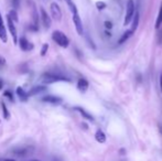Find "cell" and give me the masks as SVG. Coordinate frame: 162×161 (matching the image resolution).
<instances>
[{
  "label": "cell",
  "mask_w": 162,
  "mask_h": 161,
  "mask_svg": "<svg viewBox=\"0 0 162 161\" xmlns=\"http://www.w3.org/2000/svg\"><path fill=\"white\" fill-rule=\"evenodd\" d=\"M52 39H53V41L55 42L56 44H59L60 46H62V48H67L69 45V38L66 37V34L62 31H59V30H56L52 33Z\"/></svg>",
  "instance_id": "cell-1"
},
{
  "label": "cell",
  "mask_w": 162,
  "mask_h": 161,
  "mask_svg": "<svg viewBox=\"0 0 162 161\" xmlns=\"http://www.w3.org/2000/svg\"><path fill=\"white\" fill-rule=\"evenodd\" d=\"M42 82L46 84H52L56 82H71V80L63 75L54 74V73H44L42 75Z\"/></svg>",
  "instance_id": "cell-2"
},
{
  "label": "cell",
  "mask_w": 162,
  "mask_h": 161,
  "mask_svg": "<svg viewBox=\"0 0 162 161\" xmlns=\"http://www.w3.org/2000/svg\"><path fill=\"white\" fill-rule=\"evenodd\" d=\"M135 1L133 0H128L127 1V6H126V16H125V20H124V25H128L132 21V18L136 13V10H135Z\"/></svg>",
  "instance_id": "cell-3"
},
{
  "label": "cell",
  "mask_w": 162,
  "mask_h": 161,
  "mask_svg": "<svg viewBox=\"0 0 162 161\" xmlns=\"http://www.w3.org/2000/svg\"><path fill=\"white\" fill-rule=\"evenodd\" d=\"M50 9H51V14H52L53 19L56 20V21H61V19H62V11H61L60 6L56 2H52L50 6Z\"/></svg>",
  "instance_id": "cell-4"
},
{
  "label": "cell",
  "mask_w": 162,
  "mask_h": 161,
  "mask_svg": "<svg viewBox=\"0 0 162 161\" xmlns=\"http://www.w3.org/2000/svg\"><path fill=\"white\" fill-rule=\"evenodd\" d=\"M7 23H8V29L11 33L13 39V43H18V33H17V29H16V25H14V22H13L11 19L9 18V16L7 17Z\"/></svg>",
  "instance_id": "cell-5"
},
{
  "label": "cell",
  "mask_w": 162,
  "mask_h": 161,
  "mask_svg": "<svg viewBox=\"0 0 162 161\" xmlns=\"http://www.w3.org/2000/svg\"><path fill=\"white\" fill-rule=\"evenodd\" d=\"M73 22H74L75 29H76L77 33H78L80 35H83L84 29H83V23H82V20H81V18H80V16H78V12L73 14Z\"/></svg>",
  "instance_id": "cell-6"
},
{
  "label": "cell",
  "mask_w": 162,
  "mask_h": 161,
  "mask_svg": "<svg viewBox=\"0 0 162 161\" xmlns=\"http://www.w3.org/2000/svg\"><path fill=\"white\" fill-rule=\"evenodd\" d=\"M19 45H20V49L22 50V51H31L34 46H33V44L31 42H29L25 38H20V40H19Z\"/></svg>",
  "instance_id": "cell-7"
},
{
  "label": "cell",
  "mask_w": 162,
  "mask_h": 161,
  "mask_svg": "<svg viewBox=\"0 0 162 161\" xmlns=\"http://www.w3.org/2000/svg\"><path fill=\"white\" fill-rule=\"evenodd\" d=\"M40 13H41V20H42V23H43L44 28H45V29H49L51 25V18L49 17L48 12L44 10L43 8H41Z\"/></svg>",
  "instance_id": "cell-8"
},
{
  "label": "cell",
  "mask_w": 162,
  "mask_h": 161,
  "mask_svg": "<svg viewBox=\"0 0 162 161\" xmlns=\"http://www.w3.org/2000/svg\"><path fill=\"white\" fill-rule=\"evenodd\" d=\"M42 102L44 103H49V104H53V105H57L60 103H62V99L57 96H54V95H46L42 98Z\"/></svg>",
  "instance_id": "cell-9"
},
{
  "label": "cell",
  "mask_w": 162,
  "mask_h": 161,
  "mask_svg": "<svg viewBox=\"0 0 162 161\" xmlns=\"http://www.w3.org/2000/svg\"><path fill=\"white\" fill-rule=\"evenodd\" d=\"M0 39L2 42L7 43L8 41V37H7V31L6 28L3 25V20H2V17H1V13H0Z\"/></svg>",
  "instance_id": "cell-10"
},
{
  "label": "cell",
  "mask_w": 162,
  "mask_h": 161,
  "mask_svg": "<svg viewBox=\"0 0 162 161\" xmlns=\"http://www.w3.org/2000/svg\"><path fill=\"white\" fill-rule=\"evenodd\" d=\"M88 86H89V84H88L87 80H85V78H80L77 82V88L82 93H85L88 89Z\"/></svg>",
  "instance_id": "cell-11"
},
{
  "label": "cell",
  "mask_w": 162,
  "mask_h": 161,
  "mask_svg": "<svg viewBox=\"0 0 162 161\" xmlns=\"http://www.w3.org/2000/svg\"><path fill=\"white\" fill-rule=\"evenodd\" d=\"M75 111H77V112L81 114L83 117L85 118L86 120H89V121H94V117L89 114L88 112H86L84 108H82V107H75Z\"/></svg>",
  "instance_id": "cell-12"
},
{
  "label": "cell",
  "mask_w": 162,
  "mask_h": 161,
  "mask_svg": "<svg viewBox=\"0 0 162 161\" xmlns=\"http://www.w3.org/2000/svg\"><path fill=\"white\" fill-rule=\"evenodd\" d=\"M139 19H140V14L138 11H136L133 18H132V21H131V30L133 32H136V30L138 29V25H139Z\"/></svg>",
  "instance_id": "cell-13"
},
{
  "label": "cell",
  "mask_w": 162,
  "mask_h": 161,
  "mask_svg": "<svg viewBox=\"0 0 162 161\" xmlns=\"http://www.w3.org/2000/svg\"><path fill=\"white\" fill-rule=\"evenodd\" d=\"M95 139H96V141L99 143H104L106 141V135L104 134V131H101V130H97L96 131V134H95Z\"/></svg>",
  "instance_id": "cell-14"
},
{
  "label": "cell",
  "mask_w": 162,
  "mask_h": 161,
  "mask_svg": "<svg viewBox=\"0 0 162 161\" xmlns=\"http://www.w3.org/2000/svg\"><path fill=\"white\" fill-rule=\"evenodd\" d=\"M133 34V31L132 30H127V31H125L124 33H123V35L120 37V39H119V41H118V44H123V43H125L126 41L129 39V38L131 37Z\"/></svg>",
  "instance_id": "cell-15"
},
{
  "label": "cell",
  "mask_w": 162,
  "mask_h": 161,
  "mask_svg": "<svg viewBox=\"0 0 162 161\" xmlns=\"http://www.w3.org/2000/svg\"><path fill=\"white\" fill-rule=\"evenodd\" d=\"M17 95H18L19 99H20L21 102H25V100L28 99V97H29L28 93H25V91L22 89V87H18V88H17Z\"/></svg>",
  "instance_id": "cell-16"
},
{
  "label": "cell",
  "mask_w": 162,
  "mask_h": 161,
  "mask_svg": "<svg viewBox=\"0 0 162 161\" xmlns=\"http://www.w3.org/2000/svg\"><path fill=\"white\" fill-rule=\"evenodd\" d=\"M162 23V2L160 5V9H159V13H158V17H157V21H156V29H159L161 27Z\"/></svg>",
  "instance_id": "cell-17"
},
{
  "label": "cell",
  "mask_w": 162,
  "mask_h": 161,
  "mask_svg": "<svg viewBox=\"0 0 162 161\" xmlns=\"http://www.w3.org/2000/svg\"><path fill=\"white\" fill-rule=\"evenodd\" d=\"M43 91H45V87L35 86V87H33L31 91L28 93V95H29V96H32V95H35V94H37V93H41V92H43Z\"/></svg>",
  "instance_id": "cell-18"
},
{
  "label": "cell",
  "mask_w": 162,
  "mask_h": 161,
  "mask_svg": "<svg viewBox=\"0 0 162 161\" xmlns=\"http://www.w3.org/2000/svg\"><path fill=\"white\" fill-rule=\"evenodd\" d=\"M1 107H2V112H3V117L6 118V119H9L10 118V113H9L6 104L3 102H1Z\"/></svg>",
  "instance_id": "cell-19"
},
{
  "label": "cell",
  "mask_w": 162,
  "mask_h": 161,
  "mask_svg": "<svg viewBox=\"0 0 162 161\" xmlns=\"http://www.w3.org/2000/svg\"><path fill=\"white\" fill-rule=\"evenodd\" d=\"M9 18L12 20L13 22H18V13H17V11L16 10H11L10 12H9Z\"/></svg>",
  "instance_id": "cell-20"
},
{
  "label": "cell",
  "mask_w": 162,
  "mask_h": 161,
  "mask_svg": "<svg viewBox=\"0 0 162 161\" xmlns=\"http://www.w3.org/2000/svg\"><path fill=\"white\" fill-rule=\"evenodd\" d=\"M96 8L98 9V10H104V9H106L107 8V5L106 2H104V1H97L96 2Z\"/></svg>",
  "instance_id": "cell-21"
},
{
  "label": "cell",
  "mask_w": 162,
  "mask_h": 161,
  "mask_svg": "<svg viewBox=\"0 0 162 161\" xmlns=\"http://www.w3.org/2000/svg\"><path fill=\"white\" fill-rule=\"evenodd\" d=\"M48 49H49V45H48V43L43 44V46L41 48V51H40V54L42 56H44L45 54H46V52H48Z\"/></svg>",
  "instance_id": "cell-22"
},
{
  "label": "cell",
  "mask_w": 162,
  "mask_h": 161,
  "mask_svg": "<svg viewBox=\"0 0 162 161\" xmlns=\"http://www.w3.org/2000/svg\"><path fill=\"white\" fill-rule=\"evenodd\" d=\"M14 152H16V155H18V156L27 155V150H25V149H16Z\"/></svg>",
  "instance_id": "cell-23"
},
{
  "label": "cell",
  "mask_w": 162,
  "mask_h": 161,
  "mask_svg": "<svg viewBox=\"0 0 162 161\" xmlns=\"http://www.w3.org/2000/svg\"><path fill=\"white\" fill-rule=\"evenodd\" d=\"M104 25H105V28H106V30H112V21H108V20H106L105 22H104Z\"/></svg>",
  "instance_id": "cell-24"
},
{
  "label": "cell",
  "mask_w": 162,
  "mask_h": 161,
  "mask_svg": "<svg viewBox=\"0 0 162 161\" xmlns=\"http://www.w3.org/2000/svg\"><path fill=\"white\" fill-rule=\"evenodd\" d=\"M3 95H5V96H6V97H8V98L10 99V100H11V102H13V95H12V93H11V92H10V91H6V92H5V94H3Z\"/></svg>",
  "instance_id": "cell-25"
},
{
  "label": "cell",
  "mask_w": 162,
  "mask_h": 161,
  "mask_svg": "<svg viewBox=\"0 0 162 161\" xmlns=\"http://www.w3.org/2000/svg\"><path fill=\"white\" fill-rule=\"evenodd\" d=\"M19 5H20V3H19V0H12L13 8H16V9H17V8H19Z\"/></svg>",
  "instance_id": "cell-26"
},
{
  "label": "cell",
  "mask_w": 162,
  "mask_h": 161,
  "mask_svg": "<svg viewBox=\"0 0 162 161\" xmlns=\"http://www.w3.org/2000/svg\"><path fill=\"white\" fill-rule=\"evenodd\" d=\"M5 64H6V59L0 55V65H5Z\"/></svg>",
  "instance_id": "cell-27"
},
{
  "label": "cell",
  "mask_w": 162,
  "mask_h": 161,
  "mask_svg": "<svg viewBox=\"0 0 162 161\" xmlns=\"http://www.w3.org/2000/svg\"><path fill=\"white\" fill-rule=\"evenodd\" d=\"M159 83H160V91L162 93V72L160 73V78H159Z\"/></svg>",
  "instance_id": "cell-28"
},
{
  "label": "cell",
  "mask_w": 162,
  "mask_h": 161,
  "mask_svg": "<svg viewBox=\"0 0 162 161\" xmlns=\"http://www.w3.org/2000/svg\"><path fill=\"white\" fill-rule=\"evenodd\" d=\"M125 149H120V155H125Z\"/></svg>",
  "instance_id": "cell-29"
},
{
  "label": "cell",
  "mask_w": 162,
  "mask_h": 161,
  "mask_svg": "<svg viewBox=\"0 0 162 161\" xmlns=\"http://www.w3.org/2000/svg\"><path fill=\"white\" fill-rule=\"evenodd\" d=\"M2 85H3V83H2V80H0V89L2 88Z\"/></svg>",
  "instance_id": "cell-30"
},
{
  "label": "cell",
  "mask_w": 162,
  "mask_h": 161,
  "mask_svg": "<svg viewBox=\"0 0 162 161\" xmlns=\"http://www.w3.org/2000/svg\"><path fill=\"white\" fill-rule=\"evenodd\" d=\"M3 161H16V160H12V159H6V160H3Z\"/></svg>",
  "instance_id": "cell-31"
},
{
  "label": "cell",
  "mask_w": 162,
  "mask_h": 161,
  "mask_svg": "<svg viewBox=\"0 0 162 161\" xmlns=\"http://www.w3.org/2000/svg\"><path fill=\"white\" fill-rule=\"evenodd\" d=\"M54 161H60L59 159H54Z\"/></svg>",
  "instance_id": "cell-32"
},
{
  "label": "cell",
  "mask_w": 162,
  "mask_h": 161,
  "mask_svg": "<svg viewBox=\"0 0 162 161\" xmlns=\"http://www.w3.org/2000/svg\"><path fill=\"white\" fill-rule=\"evenodd\" d=\"M31 161H40V160H31Z\"/></svg>",
  "instance_id": "cell-33"
}]
</instances>
